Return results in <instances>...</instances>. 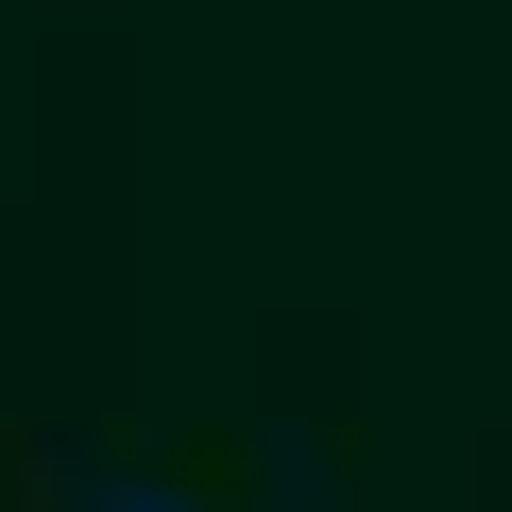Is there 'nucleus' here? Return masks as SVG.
Returning a JSON list of instances; mask_svg holds the SVG:
<instances>
[{
  "instance_id": "1",
  "label": "nucleus",
  "mask_w": 512,
  "mask_h": 512,
  "mask_svg": "<svg viewBox=\"0 0 512 512\" xmlns=\"http://www.w3.org/2000/svg\"><path fill=\"white\" fill-rule=\"evenodd\" d=\"M154 512H171V495H154Z\"/></svg>"
}]
</instances>
